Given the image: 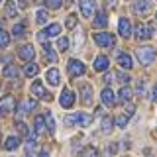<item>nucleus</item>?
I'll return each instance as SVG.
<instances>
[{"mask_svg": "<svg viewBox=\"0 0 157 157\" xmlns=\"http://www.w3.org/2000/svg\"><path fill=\"white\" fill-rule=\"evenodd\" d=\"M82 39H85V36H82V32L78 29V32H77V36H75V41H77V45H78V43H82Z\"/></svg>", "mask_w": 157, "mask_h": 157, "instance_id": "nucleus-41", "label": "nucleus"}, {"mask_svg": "<svg viewBox=\"0 0 157 157\" xmlns=\"http://www.w3.org/2000/svg\"><path fill=\"white\" fill-rule=\"evenodd\" d=\"M18 145H20V137L18 136H10L8 140H6V144H4V149L12 151V149H16Z\"/></svg>", "mask_w": 157, "mask_h": 157, "instance_id": "nucleus-22", "label": "nucleus"}, {"mask_svg": "<svg viewBox=\"0 0 157 157\" xmlns=\"http://www.w3.org/2000/svg\"><path fill=\"white\" fill-rule=\"evenodd\" d=\"M118 63H120L122 69H132L134 63H132V57L128 53H118Z\"/></svg>", "mask_w": 157, "mask_h": 157, "instance_id": "nucleus-15", "label": "nucleus"}, {"mask_svg": "<svg viewBox=\"0 0 157 157\" xmlns=\"http://www.w3.org/2000/svg\"><path fill=\"white\" fill-rule=\"evenodd\" d=\"M16 128H18L20 136H24V137H28V136H29V130H28V126L24 124V122H16Z\"/></svg>", "mask_w": 157, "mask_h": 157, "instance_id": "nucleus-32", "label": "nucleus"}, {"mask_svg": "<svg viewBox=\"0 0 157 157\" xmlns=\"http://www.w3.org/2000/svg\"><path fill=\"white\" fill-rule=\"evenodd\" d=\"M81 94H82V102L88 106L92 102V88H90V85H82V88H81Z\"/></svg>", "mask_w": 157, "mask_h": 157, "instance_id": "nucleus-17", "label": "nucleus"}, {"mask_svg": "<svg viewBox=\"0 0 157 157\" xmlns=\"http://www.w3.org/2000/svg\"><path fill=\"white\" fill-rule=\"evenodd\" d=\"M33 128H36V134H43V130H45V120H43V116H37L36 120H33Z\"/></svg>", "mask_w": 157, "mask_h": 157, "instance_id": "nucleus-26", "label": "nucleus"}, {"mask_svg": "<svg viewBox=\"0 0 157 157\" xmlns=\"http://www.w3.org/2000/svg\"><path fill=\"white\" fill-rule=\"evenodd\" d=\"M28 157H32V155H28ZM39 157H49V153L45 149H41V151H39Z\"/></svg>", "mask_w": 157, "mask_h": 157, "instance_id": "nucleus-47", "label": "nucleus"}, {"mask_svg": "<svg viewBox=\"0 0 157 157\" xmlns=\"http://www.w3.org/2000/svg\"><path fill=\"white\" fill-rule=\"evenodd\" d=\"M155 18H157V14H155Z\"/></svg>", "mask_w": 157, "mask_h": 157, "instance_id": "nucleus-49", "label": "nucleus"}, {"mask_svg": "<svg viewBox=\"0 0 157 157\" xmlns=\"http://www.w3.org/2000/svg\"><path fill=\"white\" fill-rule=\"evenodd\" d=\"M18 55L20 59H24V61H29V59H33V55H36V51H33V45L32 43H26V45H22L18 49Z\"/></svg>", "mask_w": 157, "mask_h": 157, "instance_id": "nucleus-11", "label": "nucleus"}, {"mask_svg": "<svg viewBox=\"0 0 157 157\" xmlns=\"http://www.w3.org/2000/svg\"><path fill=\"white\" fill-rule=\"evenodd\" d=\"M43 120L47 122V130H49V132H51V134H53V132H55V122H53V116H51V114H49V112H47V114L43 116Z\"/></svg>", "mask_w": 157, "mask_h": 157, "instance_id": "nucleus-31", "label": "nucleus"}, {"mask_svg": "<svg viewBox=\"0 0 157 157\" xmlns=\"http://www.w3.org/2000/svg\"><path fill=\"white\" fill-rule=\"evenodd\" d=\"M106 8L114 10V8H116V0H106Z\"/></svg>", "mask_w": 157, "mask_h": 157, "instance_id": "nucleus-44", "label": "nucleus"}, {"mask_svg": "<svg viewBox=\"0 0 157 157\" xmlns=\"http://www.w3.org/2000/svg\"><path fill=\"white\" fill-rule=\"evenodd\" d=\"M26 151L32 155L33 151H37V144H36V141H28V144H26Z\"/></svg>", "mask_w": 157, "mask_h": 157, "instance_id": "nucleus-39", "label": "nucleus"}, {"mask_svg": "<svg viewBox=\"0 0 157 157\" xmlns=\"http://www.w3.org/2000/svg\"><path fill=\"white\" fill-rule=\"evenodd\" d=\"M116 78H118V82H122V85H128V82H130V75H126V73H116L114 75Z\"/></svg>", "mask_w": 157, "mask_h": 157, "instance_id": "nucleus-35", "label": "nucleus"}, {"mask_svg": "<svg viewBox=\"0 0 157 157\" xmlns=\"http://www.w3.org/2000/svg\"><path fill=\"white\" fill-rule=\"evenodd\" d=\"M78 6H81V14L85 18H92V16H94V10H96L94 0H78Z\"/></svg>", "mask_w": 157, "mask_h": 157, "instance_id": "nucleus-5", "label": "nucleus"}, {"mask_svg": "<svg viewBox=\"0 0 157 157\" xmlns=\"http://www.w3.org/2000/svg\"><path fill=\"white\" fill-rule=\"evenodd\" d=\"M18 4H20V8H26L28 6V0H18Z\"/></svg>", "mask_w": 157, "mask_h": 157, "instance_id": "nucleus-48", "label": "nucleus"}, {"mask_svg": "<svg viewBox=\"0 0 157 157\" xmlns=\"http://www.w3.org/2000/svg\"><path fill=\"white\" fill-rule=\"evenodd\" d=\"M151 100H157V82L153 85V88H151Z\"/></svg>", "mask_w": 157, "mask_h": 157, "instance_id": "nucleus-43", "label": "nucleus"}, {"mask_svg": "<svg viewBox=\"0 0 157 157\" xmlns=\"http://www.w3.org/2000/svg\"><path fill=\"white\" fill-rule=\"evenodd\" d=\"M149 8H151V2H149V0H136V2H134V12L140 14V16L147 14V12H149Z\"/></svg>", "mask_w": 157, "mask_h": 157, "instance_id": "nucleus-12", "label": "nucleus"}, {"mask_svg": "<svg viewBox=\"0 0 157 157\" xmlns=\"http://www.w3.org/2000/svg\"><path fill=\"white\" fill-rule=\"evenodd\" d=\"M100 98H102V102H104V106H114L116 104V98H114V92L110 90V88H104L102 90V94H100Z\"/></svg>", "mask_w": 157, "mask_h": 157, "instance_id": "nucleus-14", "label": "nucleus"}, {"mask_svg": "<svg viewBox=\"0 0 157 157\" xmlns=\"http://www.w3.org/2000/svg\"><path fill=\"white\" fill-rule=\"evenodd\" d=\"M36 108H37V102L29 98V100H26V102L22 104V108L18 110V114H26V112H32V110H36Z\"/></svg>", "mask_w": 157, "mask_h": 157, "instance_id": "nucleus-20", "label": "nucleus"}, {"mask_svg": "<svg viewBox=\"0 0 157 157\" xmlns=\"http://www.w3.org/2000/svg\"><path fill=\"white\" fill-rule=\"evenodd\" d=\"M100 130H102V134H110L112 130H114V120H112V118H102V126H100Z\"/></svg>", "mask_w": 157, "mask_h": 157, "instance_id": "nucleus-19", "label": "nucleus"}, {"mask_svg": "<svg viewBox=\"0 0 157 157\" xmlns=\"http://www.w3.org/2000/svg\"><path fill=\"white\" fill-rule=\"evenodd\" d=\"M57 47H59V51H67V49H69V39L67 37H59Z\"/></svg>", "mask_w": 157, "mask_h": 157, "instance_id": "nucleus-34", "label": "nucleus"}, {"mask_svg": "<svg viewBox=\"0 0 157 157\" xmlns=\"http://www.w3.org/2000/svg\"><path fill=\"white\" fill-rule=\"evenodd\" d=\"M92 122V116L90 114H85V112H78V114H73V116H67L65 118V124L67 126H73V124H78V126H88Z\"/></svg>", "mask_w": 157, "mask_h": 157, "instance_id": "nucleus-2", "label": "nucleus"}, {"mask_svg": "<svg viewBox=\"0 0 157 157\" xmlns=\"http://www.w3.org/2000/svg\"><path fill=\"white\" fill-rule=\"evenodd\" d=\"M10 45V36L4 29H0V47H8Z\"/></svg>", "mask_w": 157, "mask_h": 157, "instance_id": "nucleus-30", "label": "nucleus"}, {"mask_svg": "<svg viewBox=\"0 0 157 157\" xmlns=\"http://www.w3.org/2000/svg\"><path fill=\"white\" fill-rule=\"evenodd\" d=\"M130 98H132V90L128 86H122L120 92H118V100L120 102H130Z\"/></svg>", "mask_w": 157, "mask_h": 157, "instance_id": "nucleus-24", "label": "nucleus"}, {"mask_svg": "<svg viewBox=\"0 0 157 157\" xmlns=\"http://www.w3.org/2000/svg\"><path fill=\"white\" fill-rule=\"evenodd\" d=\"M144 88H145V82H144V81H140V82H137V92L141 94V92H144Z\"/></svg>", "mask_w": 157, "mask_h": 157, "instance_id": "nucleus-45", "label": "nucleus"}, {"mask_svg": "<svg viewBox=\"0 0 157 157\" xmlns=\"http://www.w3.org/2000/svg\"><path fill=\"white\" fill-rule=\"evenodd\" d=\"M32 94L33 96H37V98H41V100H51V94H49V92L45 90V88H43V85L39 81H33V85H32Z\"/></svg>", "mask_w": 157, "mask_h": 157, "instance_id": "nucleus-6", "label": "nucleus"}, {"mask_svg": "<svg viewBox=\"0 0 157 157\" xmlns=\"http://www.w3.org/2000/svg\"><path fill=\"white\" fill-rule=\"evenodd\" d=\"M43 53H45V57H47V61H51V63H55V61H57V55H55V51H53V47H51V43H47V41H43Z\"/></svg>", "mask_w": 157, "mask_h": 157, "instance_id": "nucleus-16", "label": "nucleus"}, {"mask_svg": "<svg viewBox=\"0 0 157 157\" xmlns=\"http://www.w3.org/2000/svg\"><path fill=\"white\" fill-rule=\"evenodd\" d=\"M92 67H94V71H106V69L110 67V59L106 55H98L94 59V63H92Z\"/></svg>", "mask_w": 157, "mask_h": 157, "instance_id": "nucleus-13", "label": "nucleus"}, {"mask_svg": "<svg viewBox=\"0 0 157 157\" xmlns=\"http://www.w3.org/2000/svg\"><path fill=\"white\" fill-rule=\"evenodd\" d=\"M45 2H47V8H51V10H57V8H61L63 0H45Z\"/></svg>", "mask_w": 157, "mask_h": 157, "instance_id": "nucleus-37", "label": "nucleus"}, {"mask_svg": "<svg viewBox=\"0 0 157 157\" xmlns=\"http://www.w3.org/2000/svg\"><path fill=\"white\" fill-rule=\"evenodd\" d=\"M85 63L82 61H78V59H71L69 61V75L71 77H81V75H85Z\"/></svg>", "mask_w": 157, "mask_h": 157, "instance_id": "nucleus-4", "label": "nucleus"}, {"mask_svg": "<svg viewBox=\"0 0 157 157\" xmlns=\"http://www.w3.org/2000/svg\"><path fill=\"white\" fill-rule=\"evenodd\" d=\"M81 157H96V149H94V147H86V149L82 151Z\"/></svg>", "mask_w": 157, "mask_h": 157, "instance_id": "nucleus-40", "label": "nucleus"}, {"mask_svg": "<svg viewBox=\"0 0 157 157\" xmlns=\"http://www.w3.org/2000/svg\"><path fill=\"white\" fill-rule=\"evenodd\" d=\"M118 33H120L122 37H130L132 36V24L128 18H120V22H118Z\"/></svg>", "mask_w": 157, "mask_h": 157, "instance_id": "nucleus-10", "label": "nucleus"}, {"mask_svg": "<svg viewBox=\"0 0 157 157\" xmlns=\"http://www.w3.org/2000/svg\"><path fill=\"white\" fill-rule=\"evenodd\" d=\"M6 16H8V18H16V16H18L16 2H12V0H8V2H6Z\"/></svg>", "mask_w": 157, "mask_h": 157, "instance_id": "nucleus-27", "label": "nucleus"}, {"mask_svg": "<svg viewBox=\"0 0 157 157\" xmlns=\"http://www.w3.org/2000/svg\"><path fill=\"white\" fill-rule=\"evenodd\" d=\"M4 77H8V78H16V77H20V69H18L16 65L4 67Z\"/></svg>", "mask_w": 157, "mask_h": 157, "instance_id": "nucleus-23", "label": "nucleus"}, {"mask_svg": "<svg viewBox=\"0 0 157 157\" xmlns=\"http://www.w3.org/2000/svg\"><path fill=\"white\" fill-rule=\"evenodd\" d=\"M59 104H61L63 108H71L73 104H75V92L69 90V88H63L61 96H59Z\"/></svg>", "mask_w": 157, "mask_h": 157, "instance_id": "nucleus-7", "label": "nucleus"}, {"mask_svg": "<svg viewBox=\"0 0 157 157\" xmlns=\"http://www.w3.org/2000/svg\"><path fill=\"white\" fill-rule=\"evenodd\" d=\"M116 149H118V145H116V144H112V145H108V149H106V151H108L110 155H114V153H116Z\"/></svg>", "mask_w": 157, "mask_h": 157, "instance_id": "nucleus-42", "label": "nucleus"}, {"mask_svg": "<svg viewBox=\"0 0 157 157\" xmlns=\"http://www.w3.org/2000/svg\"><path fill=\"white\" fill-rule=\"evenodd\" d=\"M106 24H108L106 12H98L96 18H94V28H106Z\"/></svg>", "mask_w": 157, "mask_h": 157, "instance_id": "nucleus-21", "label": "nucleus"}, {"mask_svg": "<svg viewBox=\"0 0 157 157\" xmlns=\"http://www.w3.org/2000/svg\"><path fill=\"white\" fill-rule=\"evenodd\" d=\"M37 71H39V67L36 65V63H28L26 67H24V73H26V75L32 78V77H36L37 75Z\"/></svg>", "mask_w": 157, "mask_h": 157, "instance_id": "nucleus-28", "label": "nucleus"}, {"mask_svg": "<svg viewBox=\"0 0 157 157\" xmlns=\"http://www.w3.org/2000/svg\"><path fill=\"white\" fill-rule=\"evenodd\" d=\"M112 81H114V73H108L104 77V82H112Z\"/></svg>", "mask_w": 157, "mask_h": 157, "instance_id": "nucleus-46", "label": "nucleus"}, {"mask_svg": "<svg viewBox=\"0 0 157 157\" xmlns=\"http://www.w3.org/2000/svg\"><path fill=\"white\" fill-rule=\"evenodd\" d=\"M75 26H77V16H75V14H71V16L67 18V28H69V29H73Z\"/></svg>", "mask_w": 157, "mask_h": 157, "instance_id": "nucleus-38", "label": "nucleus"}, {"mask_svg": "<svg viewBox=\"0 0 157 157\" xmlns=\"http://www.w3.org/2000/svg\"><path fill=\"white\" fill-rule=\"evenodd\" d=\"M149 37V33H147V28L144 26V24H140V26H136V39H147Z\"/></svg>", "mask_w": 157, "mask_h": 157, "instance_id": "nucleus-25", "label": "nucleus"}, {"mask_svg": "<svg viewBox=\"0 0 157 157\" xmlns=\"http://www.w3.org/2000/svg\"><path fill=\"white\" fill-rule=\"evenodd\" d=\"M36 20H37V24H45L47 22V12H45V10H37Z\"/></svg>", "mask_w": 157, "mask_h": 157, "instance_id": "nucleus-33", "label": "nucleus"}, {"mask_svg": "<svg viewBox=\"0 0 157 157\" xmlns=\"http://www.w3.org/2000/svg\"><path fill=\"white\" fill-rule=\"evenodd\" d=\"M45 78H47V82H49V85L57 86V85H59V71H57V69H49V71H47V75H45Z\"/></svg>", "mask_w": 157, "mask_h": 157, "instance_id": "nucleus-18", "label": "nucleus"}, {"mask_svg": "<svg viewBox=\"0 0 157 157\" xmlns=\"http://www.w3.org/2000/svg\"><path fill=\"white\" fill-rule=\"evenodd\" d=\"M14 106H16V100H14V96H12V94L4 96L2 100H0V114H2V116L10 114V112L14 110Z\"/></svg>", "mask_w": 157, "mask_h": 157, "instance_id": "nucleus-8", "label": "nucleus"}, {"mask_svg": "<svg viewBox=\"0 0 157 157\" xmlns=\"http://www.w3.org/2000/svg\"><path fill=\"white\" fill-rule=\"evenodd\" d=\"M59 32H61V26L59 24H51V26H47L43 32H39V39L41 41H45V37H55V36H59Z\"/></svg>", "mask_w": 157, "mask_h": 157, "instance_id": "nucleus-9", "label": "nucleus"}, {"mask_svg": "<svg viewBox=\"0 0 157 157\" xmlns=\"http://www.w3.org/2000/svg\"><path fill=\"white\" fill-rule=\"evenodd\" d=\"M136 55H137V59H140L141 65H151V63L157 59V51H155L153 47L145 45V47H140V49H137Z\"/></svg>", "mask_w": 157, "mask_h": 157, "instance_id": "nucleus-1", "label": "nucleus"}, {"mask_svg": "<svg viewBox=\"0 0 157 157\" xmlns=\"http://www.w3.org/2000/svg\"><path fill=\"white\" fill-rule=\"evenodd\" d=\"M12 33L16 37H22V36H26V24H14V28H12Z\"/></svg>", "mask_w": 157, "mask_h": 157, "instance_id": "nucleus-29", "label": "nucleus"}, {"mask_svg": "<svg viewBox=\"0 0 157 157\" xmlns=\"http://www.w3.org/2000/svg\"><path fill=\"white\" fill-rule=\"evenodd\" d=\"M128 120H130V118H128L126 114L118 116V118H116V126H118V128H126V126H128Z\"/></svg>", "mask_w": 157, "mask_h": 157, "instance_id": "nucleus-36", "label": "nucleus"}, {"mask_svg": "<svg viewBox=\"0 0 157 157\" xmlns=\"http://www.w3.org/2000/svg\"><path fill=\"white\" fill-rule=\"evenodd\" d=\"M94 43L100 47H114L116 37L108 32H100V33H94Z\"/></svg>", "mask_w": 157, "mask_h": 157, "instance_id": "nucleus-3", "label": "nucleus"}]
</instances>
